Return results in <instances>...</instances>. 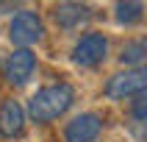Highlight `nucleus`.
<instances>
[{"label":"nucleus","instance_id":"nucleus-1","mask_svg":"<svg viewBox=\"0 0 147 142\" xmlns=\"http://www.w3.org/2000/svg\"><path fill=\"white\" fill-rule=\"evenodd\" d=\"M75 92L69 84H56V86H45L28 100V117L33 123H50L58 114H64L72 106Z\"/></svg>","mask_w":147,"mask_h":142},{"label":"nucleus","instance_id":"nucleus-2","mask_svg":"<svg viewBox=\"0 0 147 142\" xmlns=\"http://www.w3.org/2000/svg\"><path fill=\"white\" fill-rule=\"evenodd\" d=\"M144 92H147V64L125 70V73L108 78V84H106V95L111 100H122V98H131V95H144Z\"/></svg>","mask_w":147,"mask_h":142},{"label":"nucleus","instance_id":"nucleus-3","mask_svg":"<svg viewBox=\"0 0 147 142\" xmlns=\"http://www.w3.org/2000/svg\"><path fill=\"white\" fill-rule=\"evenodd\" d=\"M42 33H45L42 20L33 14V11H20V14L11 20V28H8L11 42H14V45H20V48H25V50H28V45L39 42Z\"/></svg>","mask_w":147,"mask_h":142},{"label":"nucleus","instance_id":"nucleus-4","mask_svg":"<svg viewBox=\"0 0 147 142\" xmlns=\"http://www.w3.org/2000/svg\"><path fill=\"white\" fill-rule=\"evenodd\" d=\"M106 50H108V42L103 33H86L75 45L72 58H75V64H81V67H94L106 58Z\"/></svg>","mask_w":147,"mask_h":142},{"label":"nucleus","instance_id":"nucleus-5","mask_svg":"<svg viewBox=\"0 0 147 142\" xmlns=\"http://www.w3.org/2000/svg\"><path fill=\"white\" fill-rule=\"evenodd\" d=\"M33 70H36V56H33L31 50L20 48V50H14V53L6 58L3 75H6V81H8V84L20 86V84H25V81L33 75Z\"/></svg>","mask_w":147,"mask_h":142},{"label":"nucleus","instance_id":"nucleus-6","mask_svg":"<svg viewBox=\"0 0 147 142\" xmlns=\"http://www.w3.org/2000/svg\"><path fill=\"white\" fill-rule=\"evenodd\" d=\"M100 128H103V123H100L97 114H78L75 120L67 123L64 139L67 142H94Z\"/></svg>","mask_w":147,"mask_h":142},{"label":"nucleus","instance_id":"nucleus-7","mask_svg":"<svg viewBox=\"0 0 147 142\" xmlns=\"http://www.w3.org/2000/svg\"><path fill=\"white\" fill-rule=\"evenodd\" d=\"M25 123V111L17 100H3L0 103V134L3 137H17L22 131Z\"/></svg>","mask_w":147,"mask_h":142},{"label":"nucleus","instance_id":"nucleus-8","mask_svg":"<svg viewBox=\"0 0 147 142\" xmlns=\"http://www.w3.org/2000/svg\"><path fill=\"white\" fill-rule=\"evenodd\" d=\"M53 17L61 28H78L81 22H86L92 17V11H89V6H81V3H58Z\"/></svg>","mask_w":147,"mask_h":142},{"label":"nucleus","instance_id":"nucleus-9","mask_svg":"<svg viewBox=\"0 0 147 142\" xmlns=\"http://www.w3.org/2000/svg\"><path fill=\"white\" fill-rule=\"evenodd\" d=\"M142 58H147V39L128 42L122 48V53H119V61H122V64H136Z\"/></svg>","mask_w":147,"mask_h":142},{"label":"nucleus","instance_id":"nucleus-10","mask_svg":"<svg viewBox=\"0 0 147 142\" xmlns=\"http://www.w3.org/2000/svg\"><path fill=\"white\" fill-rule=\"evenodd\" d=\"M144 17V6L142 3H119L117 6V20L122 25H133Z\"/></svg>","mask_w":147,"mask_h":142},{"label":"nucleus","instance_id":"nucleus-11","mask_svg":"<svg viewBox=\"0 0 147 142\" xmlns=\"http://www.w3.org/2000/svg\"><path fill=\"white\" fill-rule=\"evenodd\" d=\"M133 120L136 123H147V92L139 95V100L133 103Z\"/></svg>","mask_w":147,"mask_h":142}]
</instances>
